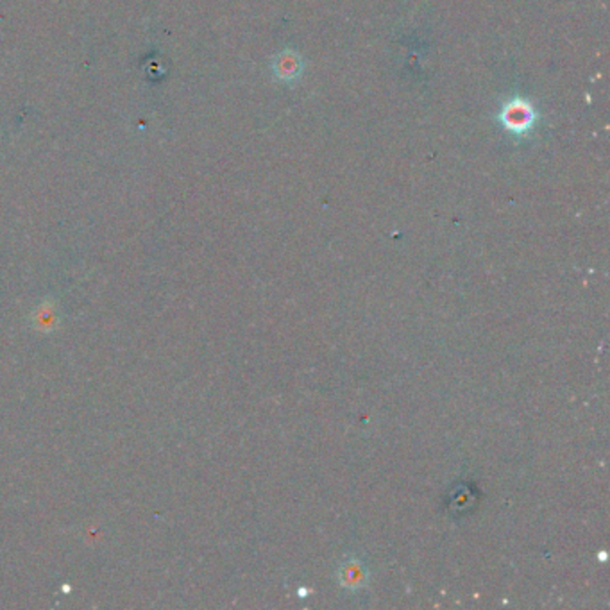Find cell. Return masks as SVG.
I'll return each instance as SVG.
<instances>
[{
	"label": "cell",
	"instance_id": "1",
	"mask_svg": "<svg viewBox=\"0 0 610 610\" xmlns=\"http://www.w3.org/2000/svg\"><path fill=\"white\" fill-rule=\"evenodd\" d=\"M501 122H503L505 127L512 132V135H517L522 137L526 132L532 129V125L535 124V111L530 106L526 100H512L507 106L503 107L500 115Z\"/></svg>",
	"mask_w": 610,
	"mask_h": 610
},
{
	"label": "cell",
	"instance_id": "2",
	"mask_svg": "<svg viewBox=\"0 0 610 610\" xmlns=\"http://www.w3.org/2000/svg\"><path fill=\"white\" fill-rule=\"evenodd\" d=\"M301 59L292 52H283L280 58L274 61V72L283 81H292L301 74Z\"/></svg>",
	"mask_w": 610,
	"mask_h": 610
}]
</instances>
